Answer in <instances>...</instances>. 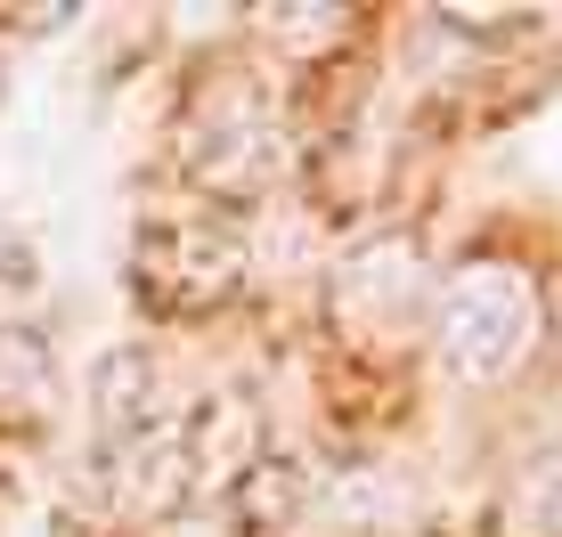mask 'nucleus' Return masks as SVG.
<instances>
[{"label":"nucleus","instance_id":"obj_1","mask_svg":"<svg viewBox=\"0 0 562 537\" xmlns=\"http://www.w3.org/2000/svg\"><path fill=\"white\" fill-rule=\"evenodd\" d=\"M432 358L440 375L464 391H497L506 375L530 367V351L547 342V294L521 261H464L457 277L432 285Z\"/></svg>","mask_w":562,"mask_h":537},{"label":"nucleus","instance_id":"obj_2","mask_svg":"<svg viewBox=\"0 0 562 537\" xmlns=\"http://www.w3.org/2000/svg\"><path fill=\"white\" fill-rule=\"evenodd\" d=\"M180 163L204 196L221 204H254L285 180L294 163V139H285V114L269 106V90L254 73H221V82L196 90L188 106V139H180Z\"/></svg>","mask_w":562,"mask_h":537},{"label":"nucleus","instance_id":"obj_3","mask_svg":"<svg viewBox=\"0 0 562 537\" xmlns=\"http://www.w3.org/2000/svg\"><path fill=\"white\" fill-rule=\"evenodd\" d=\"M245 237L212 213H188V220H155L139 228V253H131V285H139L147 310L164 318H204L221 301L245 294Z\"/></svg>","mask_w":562,"mask_h":537},{"label":"nucleus","instance_id":"obj_4","mask_svg":"<svg viewBox=\"0 0 562 537\" xmlns=\"http://www.w3.org/2000/svg\"><path fill=\"white\" fill-rule=\"evenodd\" d=\"M335 318L351 325L359 342H400L432 318V277H424L408 237H367L359 253L335 261V285H326Z\"/></svg>","mask_w":562,"mask_h":537},{"label":"nucleus","instance_id":"obj_5","mask_svg":"<svg viewBox=\"0 0 562 537\" xmlns=\"http://www.w3.org/2000/svg\"><path fill=\"white\" fill-rule=\"evenodd\" d=\"M57 399L49 342L33 325H0V424H42Z\"/></svg>","mask_w":562,"mask_h":537},{"label":"nucleus","instance_id":"obj_6","mask_svg":"<svg viewBox=\"0 0 562 537\" xmlns=\"http://www.w3.org/2000/svg\"><path fill=\"white\" fill-rule=\"evenodd\" d=\"M342 33V16H261V42L278 49H326Z\"/></svg>","mask_w":562,"mask_h":537}]
</instances>
